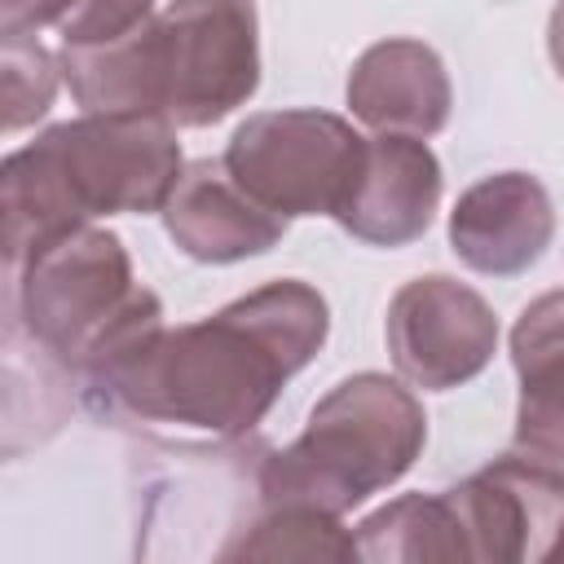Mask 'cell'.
Segmentation results:
<instances>
[{
	"instance_id": "6da1fadb",
	"label": "cell",
	"mask_w": 564,
	"mask_h": 564,
	"mask_svg": "<svg viewBox=\"0 0 564 564\" xmlns=\"http://www.w3.org/2000/svg\"><path fill=\"white\" fill-rule=\"evenodd\" d=\"M326 339V304L304 282H269L256 295L181 330H154L101 383L141 419L247 432L278 388Z\"/></svg>"
},
{
	"instance_id": "7a4b0ae2",
	"label": "cell",
	"mask_w": 564,
	"mask_h": 564,
	"mask_svg": "<svg viewBox=\"0 0 564 564\" xmlns=\"http://www.w3.org/2000/svg\"><path fill=\"white\" fill-rule=\"evenodd\" d=\"M181 150L163 115H93L44 132L4 163L9 260L44 251L84 216L167 207Z\"/></svg>"
},
{
	"instance_id": "3957f363",
	"label": "cell",
	"mask_w": 564,
	"mask_h": 564,
	"mask_svg": "<svg viewBox=\"0 0 564 564\" xmlns=\"http://www.w3.org/2000/svg\"><path fill=\"white\" fill-rule=\"evenodd\" d=\"M419 401L383 375L344 379L308 419V432L264 467L273 507L348 511L392 485L423 449Z\"/></svg>"
},
{
	"instance_id": "277c9868",
	"label": "cell",
	"mask_w": 564,
	"mask_h": 564,
	"mask_svg": "<svg viewBox=\"0 0 564 564\" xmlns=\"http://www.w3.org/2000/svg\"><path fill=\"white\" fill-rule=\"evenodd\" d=\"M26 313L48 348L97 375L159 330V304L145 286H132L119 242L79 229L31 256Z\"/></svg>"
},
{
	"instance_id": "5b68a950",
	"label": "cell",
	"mask_w": 564,
	"mask_h": 564,
	"mask_svg": "<svg viewBox=\"0 0 564 564\" xmlns=\"http://www.w3.org/2000/svg\"><path fill=\"white\" fill-rule=\"evenodd\" d=\"M251 0H172L145 18L150 110L172 123H216L256 93Z\"/></svg>"
},
{
	"instance_id": "8992f818",
	"label": "cell",
	"mask_w": 564,
	"mask_h": 564,
	"mask_svg": "<svg viewBox=\"0 0 564 564\" xmlns=\"http://www.w3.org/2000/svg\"><path fill=\"white\" fill-rule=\"evenodd\" d=\"M366 145L344 119L322 110L251 115L225 154L234 181L278 216H339L361 181Z\"/></svg>"
},
{
	"instance_id": "52a82bcc",
	"label": "cell",
	"mask_w": 564,
	"mask_h": 564,
	"mask_svg": "<svg viewBox=\"0 0 564 564\" xmlns=\"http://www.w3.org/2000/svg\"><path fill=\"white\" fill-rule=\"evenodd\" d=\"M498 344V322L489 304L449 282L419 278L397 291L388 308V348L405 379L423 388H454L471 379Z\"/></svg>"
},
{
	"instance_id": "ba28073f",
	"label": "cell",
	"mask_w": 564,
	"mask_h": 564,
	"mask_svg": "<svg viewBox=\"0 0 564 564\" xmlns=\"http://www.w3.org/2000/svg\"><path fill=\"white\" fill-rule=\"evenodd\" d=\"M551 229H555L551 198L524 172H502V176L476 181L449 216L454 251L471 269L498 273V278L529 269L546 251Z\"/></svg>"
},
{
	"instance_id": "9c48e42d",
	"label": "cell",
	"mask_w": 564,
	"mask_h": 564,
	"mask_svg": "<svg viewBox=\"0 0 564 564\" xmlns=\"http://www.w3.org/2000/svg\"><path fill=\"white\" fill-rule=\"evenodd\" d=\"M436 198H441V167L432 150L414 137L388 132L366 145L361 181L335 220L366 242L401 247L432 225Z\"/></svg>"
},
{
	"instance_id": "30bf717a",
	"label": "cell",
	"mask_w": 564,
	"mask_h": 564,
	"mask_svg": "<svg viewBox=\"0 0 564 564\" xmlns=\"http://www.w3.org/2000/svg\"><path fill=\"white\" fill-rule=\"evenodd\" d=\"M167 229L198 260H242L269 251L282 238L286 216L251 198L234 181L225 159L220 163L203 159L176 181L167 198Z\"/></svg>"
},
{
	"instance_id": "8fae6325",
	"label": "cell",
	"mask_w": 564,
	"mask_h": 564,
	"mask_svg": "<svg viewBox=\"0 0 564 564\" xmlns=\"http://www.w3.org/2000/svg\"><path fill=\"white\" fill-rule=\"evenodd\" d=\"M348 101L379 132L427 137L449 115V79L427 44L383 40L361 53L348 79Z\"/></svg>"
},
{
	"instance_id": "7c38bea8",
	"label": "cell",
	"mask_w": 564,
	"mask_h": 564,
	"mask_svg": "<svg viewBox=\"0 0 564 564\" xmlns=\"http://www.w3.org/2000/svg\"><path fill=\"white\" fill-rule=\"evenodd\" d=\"M520 370V445L542 458H564V291L524 308L516 335Z\"/></svg>"
},
{
	"instance_id": "4fadbf2b",
	"label": "cell",
	"mask_w": 564,
	"mask_h": 564,
	"mask_svg": "<svg viewBox=\"0 0 564 564\" xmlns=\"http://www.w3.org/2000/svg\"><path fill=\"white\" fill-rule=\"evenodd\" d=\"M150 13V0H75L62 18L66 44H106L141 26Z\"/></svg>"
},
{
	"instance_id": "5bb4252c",
	"label": "cell",
	"mask_w": 564,
	"mask_h": 564,
	"mask_svg": "<svg viewBox=\"0 0 564 564\" xmlns=\"http://www.w3.org/2000/svg\"><path fill=\"white\" fill-rule=\"evenodd\" d=\"M75 0H4V22L9 31H18L22 22H53L66 18Z\"/></svg>"
},
{
	"instance_id": "9a60e30c",
	"label": "cell",
	"mask_w": 564,
	"mask_h": 564,
	"mask_svg": "<svg viewBox=\"0 0 564 564\" xmlns=\"http://www.w3.org/2000/svg\"><path fill=\"white\" fill-rule=\"evenodd\" d=\"M551 57H555V66L564 75V0H560V9L551 18Z\"/></svg>"
}]
</instances>
